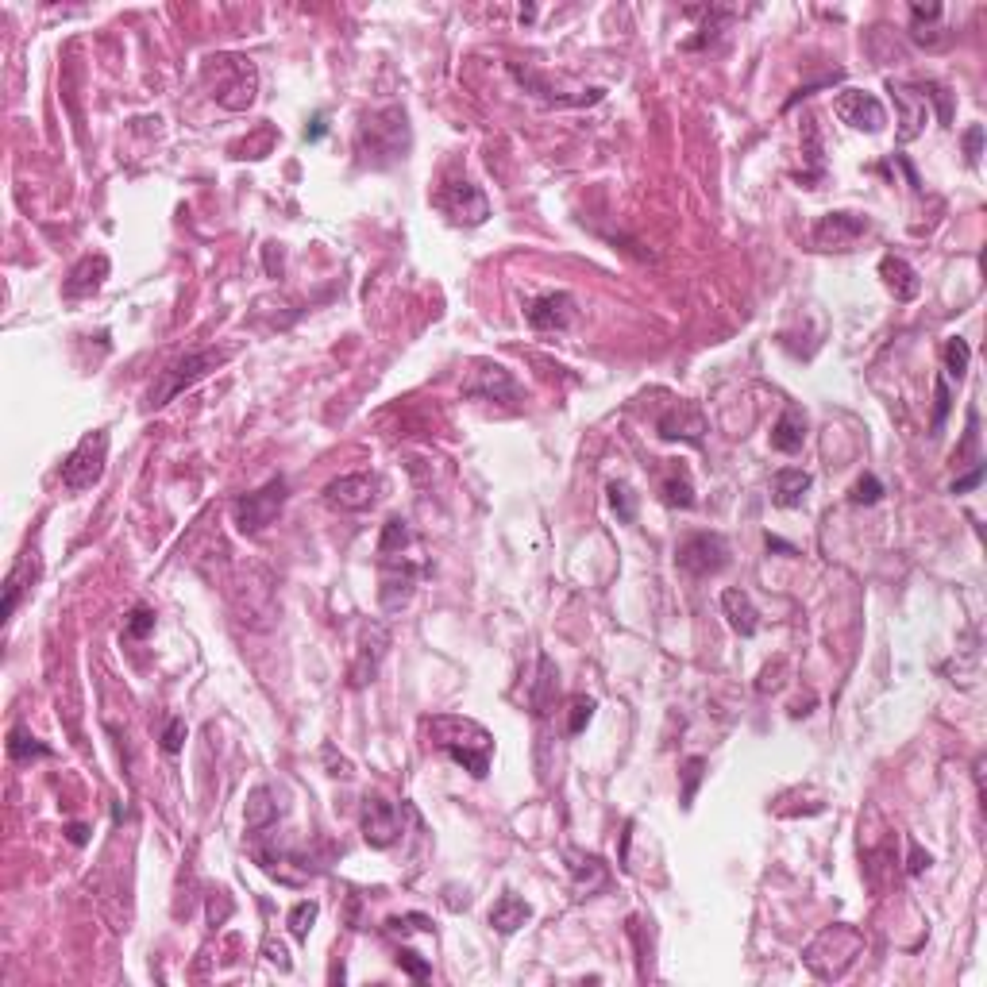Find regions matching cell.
Listing matches in <instances>:
<instances>
[{"label":"cell","instance_id":"10","mask_svg":"<svg viewBox=\"0 0 987 987\" xmlns=\"http://www.w3.org/2000/svg\"><path fill=\"white\" fill-rule=\"evenodd\" d=\"M436 209L444 216H452L455 224L463 228H479L482 220L490 216V201L475 182H448V186L436 193Z\"/></svg>","mask_w":987,"mask_h":987},{"label":"cell","instance_id":"42","mask_svg":"<svg viewBox=\"0 0 987 987\" xmlns=\"http://www.w3.org/2000/svg\"><path fill=\"white\" fill-rule=\"evenodd\" d=\"M910 16H914V24H922V20H941V4H910ZM918 43H937L934 31H926V27H918V31H910Z\"/></svg>","mask_w":987,"mask_h":987},{"label":"cell","instance_id":"49","mask_svg":"<svg viewBox=\"0 0 987 987\" xmlns=\"http://www.w3.org/2000/svg\"><path fill=\"white\" fill-rule=\"evenodd\" d=\"M228 914H232V899H228V891H216L213 899H209V918H213V926H220Z\"/></svg>","mask_w":987,"mask_h":987},{"label":"cell","instance_id":"53","mask_svg":"<svg viewBox=\"0 0 987 987\" xmlns=\"http://www.w3.org/2000/svg\"><path fill=\"white\" fill-rule=\"evenodd\" d=\"M324 132H328V120H324V112H317V116H313V124L305 128V143H317Z\"/></svg>","mask_w":987,"mask_h":987},{"label":"cell","instance_id":"33","mask_svg":"<svg viewBox=\"0 0 987 987\" xmlns=\"http://www.w3.org/2000/svg\"><path fill=\"white\" fill-rule=\"evenodd\" d=\"M317 914H321V907H317L313 899H301V903H294V910L286 914V926H290L294 941H309V934H313V922H317Z\"/></svg>","mask_w":987,"mask_h":987},{"label":"cell","instance_id":"23","mask_svg":"<svg viewBox=\"0 0 987 987\" xmlns=\"http://www.w3.org/2000/svg\"><path fill=\"white\" fill-rule=\"evenodd\" d=\"M880 278L883 286L891 290L895 301H914L918 290H922V282H918V270L910 267L903 255H883L880 259Z\"/></svg>","mask_w":987,"mask_h":987},{"label":"cell","instance_id":"44","mask_svg":"<svg viewBox=\"0 0 987 987\" xmlns=\"http://www.w3.org/2000/svg\"><path fill=\"white\" fill-rule=\"evenodd\" d=\"M270 143H274V128H259V139H243L240 147H232L236 151V159H240V151H251V159H267L270 155Z\"/></svg>","mask_w":987,"mask_h":987},{"label":"cell","instance_id":"34","mask_svg":"<svg viewBox=\"0 0 987 987\" xmlns=\"http://www.w3.org/2000/svg\"><path fill=\"white\" fill-rule=\"evenodd\" d=\"M610 506H614L621 525H633L637 521V494H633L629 482H610Z\"/></svg>","mask_w":987,"mask_h":987},{"label":"cell","instance_id":"55","mask_svg":"<svg viewBox=\"0 0 987 987\" xmlns=\"http://www.w3.org/2000/svg\"><path fill=\"white\" fill-rule=\"evenodd\" d=\"M66 833H70V841H74V845H85V841H89V829L85 826H70Z\"/></svg>","mask_w":987,"mask_h":987},{"label":"cell","instance_id":"21","mask_svg":"<svg viewBox=\"0 0 987 987\" xmlns=\"http://www.w3.org/2000/svg\"><path fill=\"white\" fill-rule=\"evenodd\" d=\"M567 872H571V883L575 891L587 899V895H598L606 883H610V868L598 860L594 853H567Z\"/></svg>","mask_w":987,"mask_h":987},{"label":"cell","instance_id":"46","mask_svg":"<svg viewBox=\"0 0 987 987\" xmlns=\"http://www.w3.org/2000/svg\"><path fill=\"white\" fill-rule=\"evenodd\" d=\"M934 401H937L934 405V436H937L941 425H945V417H949V401H953L949 398V382H945V378H937L934 382Z\"/></svg>","mask_w":987,"mask_h":987},{"label":"cell","instance_id":"45","mask_svg":"<svg viewBox=\"0 0 987 987\" xmlns=\"http://www.w3.org/2000/svg\"><path fill=\"white\" fill-rule=\"evenodd\" d=\"M398 964L417 980V984H425L428 976H432V968H428V961H421V953H413V949H401L398 953Z\"/></svg>","mask_w":987,"mask_h":987},{"label":"cell","instance_id":"35","mask_svg":"<svg viewBox=\"0 0 987 987\" xmlns=\"http://www.w3.org/2000/svg\"><path fill=\"white\" fill-rule=\"evenodd\" d=\"M968 363H972V347H968V340L953 336V340L945 344V374H949V378H957V382H964Z\"/></svg>","mask_w":987,"mask_h":987},{"label":"cell","instance_id":"20","mask_svg":"<svg viewBox=\"0 0 987 987\" xmlns=\"http://www.w3.org/2000/svg\"><path fill=\"white\" fill-rule=\"evenodd\" d=\"M35 579H39V560H35V552H24V556L16 560V567L8 571V579H4V621L16 617L24 594L35 587Z\"/></svg>","mask_w":987,"mask_h":987},{"label":"cell","instance_id":"19","mask_svg":"<svg viewBox=\"0 0 987 987\" xmlns=\"http://www.w3.org/2000/svg\"><path fill=\"white\" fill-rule=\"evenodd\" d=\"M108 270H112V263H108L105 255H85L78 267L66 274V282H62V297H70V301L93 297L101 286H105Z\"/></svg>","mask_w":987,"mask_h":987},{"label":"cell","instance_id":"11","mask_svg":"<svg viewBox=\"0 0 987 987\" xmlns=\"http://www.w3.org/2000/svg\"><path fill=\"white\" fill-rule=\"evenodd\" d=\"M386 648H390V629L382 621H363L359 641H355V660H351V687L374 683L378 667L386 660Z\"/></svg>","mask_w":987,"mask_h":987},{"label":"cell","instance_id":"28","mask_svg":"<svg viewBox=\"0 0 987 987\" xmlns=\"http://www.w3.org/2000/svg\"><path fill=\"white\" fill-rule=\"evenodd\" d=\"M278 822V802H274V791L270 787H255L247 795V810H243V826L247 833H263Z\"/></svg>","mask_w":987,"mask_h":987},{"label":"cell","instance_id":"29","mask_svg":"<svg viewBox=\"0 0 987 987\" xmlns=\"http://www.w3.org/2000/svg\"><path fill=\"white\" fill-rule=\"evenodd\" d=\"M660 494H664L667 506L675 509H691L694 506V482H691V471L683 467V463H671L664 471V479H660Z\"/></svg>","mask_w":987,"mask_h":987},{"label":"cell","instance_id":"7","mask_svg":"<svg viewBox=\"0 0 987 987\" xmlns=\"http://www.w3.org/2000/svg\"><path fill=\"white\" fill-rule=\"evenodd\" d=\"M290 486H286V479L278 475V479H270L267 486H259L255 494H243L240 502L232 506V517H236V529H240L243 536H259V533H267L270 525H274V517L282 513V506H286V494Z\"/></svg>","mask_w":987,"mask_h":987},{"label":"cell","instance_id":"8","mask_svg":"<svg viewBox=\"0 0 987 987\" xmlns=\"http://www.w3.org/2000/svg\"><path fill=\"white\" fill-rule=\"evenodd\" d=\"M675 563H679V571H687L694 579H710V575L729 567V540L721 533L683 536L675 548Z\"/></svg>","mask_w":987,"mask_h":987},{"label":"cell","instance_id":"39","mask_svg":"<svg viewBox=\"0 0 987 987\" xmlns=\"http://www.w3.org/2000/svg\"><path fill=\"white\" fill-rule=\"evenodd\" d=\"M413 930L432 934V918L428 914H394V918H386V934H413Z\"/></svg>","mask_w":987,"mask_h":987},{"label":"cell","instance_id":"47","mask_svg":"<svg viewBox=\"0 0 987 987\" xmlns=\"http://www.w3.org/2000/svg\"><path fill=\"white\" fill-rule=\"evenodd\" d=\"M964 151H968V162H972V166L980 162V151H984V128H980V124H972V128L964 132Z\"/></svg>","mask_w":987,"mask_h":987},{"label":"cell","instance_id":"16","mask_svg":"<svg viewBox=\"0 0 987 987\" xmlns=\"http://www.w3.org/2000/svg\"><path fill=\"white\" fill-rule=\"evenodd\" d=\"M463 394L475 401H509L517 398V378L502 367V363H490V359H479L467 382H463Z\"/></svg>","mask_w":987,"mask_h":987},{"label":"cell","instance_id":"15","mask_svg":"<svg viewBox=\"0 0 987 987\" xmlns=\"http://www.w3.org/2000/svg\"><path fill=\"white\" fill-rule=\"evenodd\" d=\"M868 228H872V224H868V216L826 213L818 224H814L810 240H814V247H822V251H853V243L860 240Z\"/></svg>","mask_w":987,"mask_h":987},{"label":"cell","instance_id":"31","mask_svg":"<svg viewBox=\"0 0 987 987\" xmlns=\"http://www.w3.org/2000/svg\"><path fill=\"white\" fill-rule=\"evenodd\" d=\"M409 521L405 517H390L386 525H382V536H378V560H390V556H405V548H409Z\"/></svg>","mask_w":987,"mask_h":987},{"label":"cell","instance_id":"18","mask_svg":"<svg viewBox=\"0 0 987 987\" xmlns=\"http://www.w3.org/2000/svg\"><path fill=\"white\" fill-rule=\"evenodd\" d=\"M525 317L533 324L536 332H563L567 324L575 321V297L571 294H544L536 297L533 305L525 309Z\"/></svg>","mask_w":987,"mask_h":987},{"label":"cell","instance_id":"12","mask_svg":"<svg viewBox=\"0 0 987 987\" xmlns=\"http://www.w3.org/2000/svg\"><path fill=\"white\" fill-rule=\"evenodd\" d=\"M417 575H421V567L417 563H409L405 556H390V560H382V587H378V606L386 610V614H398L409 606V598H413V590H417Z\"/></svg>","mask_w":987,"mask_h":987},{"label":"cell","instance_id":"13","mask_svg":"<svg viewBox=\"0 0 987 987\" xmlns=\"http://www.w3.org/2000/svg\"><path fill=\"white\" fill-rule=\"evenodd\" d=\"M378 494H382V482L378 475H340L324 486V502L347 513H363V509L378 506Z\"/></svg>","mask_w":987,"mask_h":987},{"label":"cell","instance_id":"9","mask_svg":"<svg viewBox=\"0 0 987 987\" xmlns=\"http://www.w3.org/2000/svg\"><path fill=\"white\" fill-rule=\"evenodd\" d=\"M359 829H363V841L371 849H390L405 833V810L398 802H386L382 795H367L363 814H359Z\"/></svg>","mask_w":987,"mask_h":987},{"label":"cell","instance_id":"14","mask_svg":"<svg viewBox=\"0 0 987 987\" xmlns=\"http://www.w3.org/2000/svg\"><path fill=\"white\" fill-rule=\"evenodd\" d=\"M833 112L841 116V124H849V128L868 135L883 132V124H887V112H883L880 97H872L864 89H841L837 101H833Z\"/></svg>","mask_w":987,"mask_h":987},{"label":"cell","instance_id":"51","mask_svg":"<svg viewBox=\"0 0 987 987\" xmlns=\"http://www.w3.org/2000/svg\"><path fill=\"white\" fill-rule=\"evenodd\" d=\"M263 953H267L270 961L278 964V968H282V972H290V968H294V961H290V953H286V949H282V945H274V941H270V937H267V945H263Z\"/></svg>","mask_w":987,"mask_h":987},{"label":"cell","instance_id":"41","mask_svg":"<svg viewBox=\"0 0 987 987\" xmlns=\"http://www.w3.org/2000/svg\"><path fill=\"white\" fill-rule=\"evenodd\" d=\"M594 718V698H571V714H567V733L571 737H579L583 729L590 725Z\"/></svg>","mask_w":987,"mask_h":987},{"label":"cell","instance_id":"4","mask_svg":"<svg viewBox=\"0 0 987 987\" xmlns=\"http://www.w3.org/2000/svg\"><path fill=\"white\" fill-rule=\"evenodd\" d=\"M860 953H864V934H860L856 926L837 922V926H826L822 934L802 949V964H806L818 980H841V976L856 964Z\"/></svg>","mask_w":987,"mask_h":987},{"label":"cell","instance_id":"3","mask_svg":"<svg viewBox=\"0 0 987 987\" xmlns=\"http://www.w3.org/2000/svg\"><path fill=\"white\" fill-rule=\"evenodd\" d=\"M205 81H209V97L228 112H243V108L255 105L259 70L243 54H213L205 62Z\"/></svg>","mask_w":987,"mask_h":987},{"label":"cell","instance_id":"2","mask_svg":"<svg viewBox=\"0 0 987 987\" xmlns=\"http://www.w3.org/2000/svg\"><path fill=\"white\" fill-rule=\"evenodd\" d=\"M409 147V120H405V108H374L359 120V132H355V151L363 155V162L371 166H386L405 155Z\"/></svg>","mask_w":987,"mask_h":987},{"label":"cell","instance_id":"56","mask_svg":"<svg viewBox=\"0 0 987 987\" xmlns=\"http://www.w3.org/2000/svg\"><path fill=\"white\" fill-rule=\"evenodd\" d=\"M768 548H775V552H787V556H795V548H791V544H783V540H775V536H768Z\"/></svg>","mask_w":987,"mask_h":987},{"label":"cell","instance_id":"30","mask_svg":"<svg viewBox=\"0 0 987 987\" xmlns=\"http://www.w3.org/2000/svg\"><path fill=\"white\" fill-rule=\"evenodd\" d=\"M560 691V671L556 664L548 660V656H540V675H536V687H533V714L536 718H544L548 710H552V698Z\"/></svg>","mask_w":987,"mask_h":987},{"label":"cell","instance_id":"26","mask_svg":"<svg viewBox=\"0 0 987 987\" xmlns=\"http://www.w3.org/2000/svg\"><path fill=\"white\" fill-rule=\"evenodd\" d=\"M721 610L729 617V625H733V633H741V637H756V629H760V610L752 606V598H748L745 590H725L721 594Z\"/></svg>","mask_w":987,"mask_h":987},{"label":"cell","instance_id":"6","mask_svg":"<svg viewBox=\"0 0 987 987\" xmlns=\"http://www.w3.org/2000/svg\"><path fill=\"white\" fill-rule=\"evenodd\" d=\"M105 467H108V428H93V432L81 436L78 448L66 455V463H62V486L74 490V494L93 490L97 482L105 479Z\"/></svg>","mask_w":987,"mask_h":987},{"label":"cell","instance_id":"52","mask_svg":"<svg viewBox=\"0 0 987 987\" xmlns=\"http://www.w3.org/2000/svg\"><path fill=\"white\" fill-rule=\"evenodd\" d=\"M930 868V853H922L914 841H910V864H907V872L910 876H918V872H926Z\"/></svg>","mask_w":987,"mask_h":987},{"label":"cell","instance_id":"17","mask_svg":"<svg viewBox=\"0 0 987 987\" xmlns=\"http://www.w3.org/2000/svg\"><path fill=\"white\" fill-rule=\"evenodd\" d=\"M656 432L664 440H687V444L698 448L706 440V417L698 413V405H691V401H675L664 417L656 421Z\"/></svg>","mask_w":987,"mask_h":987},{"label":"cell","instance_id":"43","mask_svg":"<svg viewBox=\"0 0 987 987\" xmlns=\"http://www.w3.org/2000/svg\"><path fill=\"white\" fill-rule=\"evenodd\" d=\"M182 745H186V721L170 718L166 721V729H162V752H166V756H178Z\"/></svg>","mask_w":987,"mask_h":987},{"label":"cell","instance_id":"38","mask_svg":"<svg viewBox=\"0 0 987 987\" xmlns=\"http://www.w3.org/2000/svg\"><path fill=\"white\" fill-rule=\"evenodd\" d=\"M151 633H155V610L135 606L132 617H128V625H124V637H128V641H143V637H151Z\"/></svg>","mask_w":987,"mask_h":987},{"label":"cell","instance_id":"48","mask_svg":"<svg viewBox=\"0 0 987 987\" xmlns=\"http://www.w3.org/2000/svg\"><path fill=\"white\" fill-rule=\"evenodd\" d=\"M976 428H980V417H976V409H972V413H968V432H964V444L957 448L953 459H964V455L976 452V440H980V432H976Z\"/></svg>","mask_w":987,"mask_h":987},{"label":"cell","instance_id":"50","mask_svg":"<svg viewBox=\"0 0 987 987\" xmlns=\"http://www.w3.org/2000/svg\"><path fill=\"white\" fill-rule=\"evenodd\" d=\"M984 471H987L984 463H976V467H972V471H968V475H964V479H957V482H953V494H968V490H976V486H980V482H984Z\"/></svg>","mask_w":987,"mask_h":987},{"label":"cell","instance_id":"25","mask_svg":"<svg viewBox=\"0 0 987 987\" xmlns=\"http://www.w3.org/2000/svg\"><path fill=\"white\" fill-rule=\"evenodd\" d=\"M887 89L895 93V101L903 108V132H899V139L910 143L914 135L922 132V124H926V101H922V93L914 85H903V81H887Z\"/></svg>","mask_w":987,"mask_h":987},{"label":"cell","instance_id":"22","mask_svg":"<svg viewBox=\"0 0 987 987\" xmlns=\"http://www.w3.org/2000/svg\"><path fill=\"white\" fill-rule=\"evenodd\" d=\"M810 471H802V467H779L772 475V502L779 509H799L806 502V494H810Z\"/></svg>","mask_w":987,"mask_h":987},{"label":"cell","instance_id":"5","mask_svg":"<svg viewBox=\"0 0 987 987\" xmlns=\"http://www.w3.org/2000/svg\"><path fill=\"white\" fill-rule=\"evenodd\" d=\"M228 355H232V351H220V347H201V351H189V355H182V359H174V363L159 374V382L151 386V394H147V409H162V405H170L178 394H186L189 386H197V382H201L209 371H216Z\"/></svg>","mask_w":987,"mask_h":987},{"label":"cell","instance_id":"27","mask_svg":"<svg viewBox=\"0 0 987 987\" xmlns=\"http://www.w3.org/2000/svg\"><path fill=\"white\" fill-rule=\"evenodd\" d=\"M529 918H533V907H529V903H525L521 895H513V891H506V895H502V899H498V903L490 907V926H494L498 934H506V937L517 934V930H521V926H525Z\"/></svg>","mask_w":987,"mask_h":987},{"label":"cell","instance_id":"1","mask_svg":"<svg viewBox=\"0 0 987 987\" xmlns=\"http://www.w3.org/2000/svg\"><path fill=\"white\" fill-rule=\"evenodd\" d=\"M425 737L432 748L448 752L463 772H471L475 779L490 775L494 737H490V729H482L479 721L459 718V714H432V718H425Z\"/></svg>","mask_w":987,"mask_h":987},{"label":"cell","instance_id":"36","mask_svg":"<svg viewBox=\"0 0 987 987\" xmlns=\"http://www.w3.org/2000/svg\"><path fill=\"white\" fill-rule=\"evenodd\" d=\"M914 89L922 93V101H934V105H937V120H941V124L949 128V124H953V97H949V93H945V89H941L937 81H922V85H914Z\"/></svg>","mask_w":987,"mask_h":987},{"label":"cell","instance_id":"54","mask_svg":"<svg viewBox=\"0 0 987 987\" xmlns=\"http://www.w3.org/2000/svg\"><path fill=\"white\" fill-rule=\"evenodd\" d=\"M274 247H278V243H267V251H263V255H267V274L270 278H278V274H282V251H274Z\"/></svg>","mask_w":987,"mask_h":987},{"label":"cell","instance_id":"37","mask_svg":"<svg viewBox=\"0 0 987 987\" xmlns=\"http://www.w3.org/2000/svg\"><path fill=\"white\" fill-rule=\"evenodd\" d=\"M880 498H883V482L876 475H860L853 482V490H849V502L853 506H876Z\"/></svg>","mask_w":987,"mask_h":987},{"label":"cell","instance_id":"24","mask_svg":"<svg viewBox=\"0 0 987 987\" xmlns=\"http://www.w3.org/2000/svg\"><path fill=\"white\" fill-rule=\"evenodd\" d=\"M802 444H806V413L799 405H787L772 425V448L783 455H795L802 452Z\"/></svg>","mask_w":987,"mask_h":987},{"label":"cell","instance_id":"40","mask_svg":"<svg viewBox=\"0 0 987 987\" xmlns=\"http://www.w3.org/2000/svg\"><path fill=\"white\" fill-rule=\"evenodd\" d=\"M702 772H706V760H702V756H691V760L683 764V795H679L683 806H691L694 802V791H698V783H702Z\"/></svg>","mask_w":987,"mask_h":987},{"label":"cell","instance_id":"32","mask_svg":"<svg viewBox=\"0 0 987 987\" xmlns=\"http://www.w3.org/2000/svg\"><path fill=\"white\" fill-rule=\"evenodd\" d=\"M8 756H12L16 764H31V760H47L51 748L43 745L39 737H31L24 725H16V729L8 733Z\"/></svg>","mask_w":987,"mask_h":987}]
</instances>
